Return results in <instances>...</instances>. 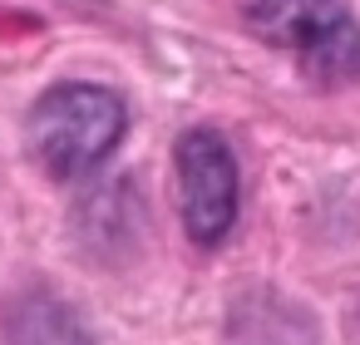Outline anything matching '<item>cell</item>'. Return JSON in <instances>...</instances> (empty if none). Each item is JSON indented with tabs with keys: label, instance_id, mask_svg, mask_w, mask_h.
<instances>
[{
	"label": "cell",
	"instance_id": "cell-4",
	"mask_svg": "<svg viewBox=\"0 0 360 345\" xmlns=\"http://www.w3.org/2000/svg\"><path fill=\"white\" fill-rule=\"evenodd\" d=\"M345 330H350V335H360V311H355V315H345Z\"/></svg>",
	"mask_w": 360,
	"mask_h": 345
},
{
	"label": "cell",
	"instance_id": "cell-3",
	"mask_svg": "<svg viewBox=\"0 0 360 345\" xmlns=\"http://www.w3.org/2000/svg\"><path fill=\"white\" fill-rule=\"evenodd\" d=\"M178 168V212L198 247H217L237 222V163L212 129H193L173 148Z\"/></svg>",
	"mask_w": 360,
	"mask_h": 345
},
{
	"label": "cell",
	"instance_id": "cell-1",
	"mask_svg": "<svg viewBox=\"0 0 360 345\" xmlns=\"http://www.w3.org/2000/svg\"><path fill=\"white\" fill-rule=\"evenodd\" d=\"M124 99L99 84H55L30 114V148L50 178H89L124 138Z\"/></svg>",
	"mask_w": 360,
	"mask_h": 345
},
{
	"label": "cell",
	"instance_id": "cell-2",
	"mask_svg": "<svg viewBox=\"0 0 360 345\" xmlns=\"http://www.w3.org/2000/svg\"><path fill=\"white\" fill-rule=\"evenodd\" d=\"M247 30L271 50H291L316 84L360 74V30L340 0H247Z\"/></svg>",
	"mask_w": 360,
	"mask_h": 345
}]
</instances>
